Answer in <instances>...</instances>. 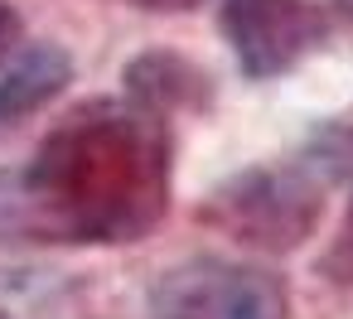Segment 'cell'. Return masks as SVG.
Masks as SVG:
<instances>
[{"instance_id":"obj_1","label":"cell","mask_w":353,"mask_h":319,"mask_svg":"<svg viewBox=\"0 0 353 319\" xmlns=\"http://www.w3.org/2000/svg\"><path fill=\"white\" fill-rule=\"evenodd\" d=\"M165 150L131 116H73L44 141L30 169V198L78 242H117L141 232L160 208Z\"/></svg>"},{"instance_id":"obj_2","label":"cell","mask_w":353,"mask_h":319,"mask_svg":"<svg viewBox=\"0 0 353 319\" xmlns=\"http://www.w3.org/2000/svg\"><path fill=\"white\" fill-rule=\"evenodd\" d=\"M285 285L228 261H189L155 285V319H285Z\"/></svg>"},{"instance_id":"obj_3","label":"cell","mask_w":353,"mask_h":319,"mask_svg":"<svg viewBox=\"0 0 353 319\" xmlns=\"http://www.w3.org/2000/svg\"><path fill=\"white\" fill-rule=\"evenodd\" d=\"M223 30L232 39L237 63L252 78L290 68L319 34V15L310 0H228Z\"/></svg>"},{"instance_id":"obj_4","label":"cell","mask_w":353,"mask_h":319,"mask_svg":"<svg viewBox=\"0 0 353 319\" xmlns=\"http://www.w3.org/2000/svg\"><path fill=\"white\" fill-rule=\"evenodd\" d=\"M73 78V63L63 49L44 44L34 54H25L10 78L0 83V121H15V116H30L34 107H44L54 92H63V83Z\"/></svg>"},{"instance_id":"obj_5","label":"cell","mask_w":353,"mask_h":319,"mask_svg":"<svg viewBox=\"0 0 353 319\" xmlns=\"http://www.w3.org/2000/svg\"><path fill=\"white\" fill-rule=\"evenodd\" d=\"M15 44H20V15L6 6V0H0V59H6Z\"/></svg>"},{"instance_id":"obj_6","label":"cell","mask_w":353,"mask_h":319,"mask_svg":"<svg viewBox=\"0 0 353 319\" xmlns=\"http://www.w3.org/2000/svg\"><path fill=\"white\" fill-rule=\"evenodd\" d=\"M141 6H150V10H189L194 0H141Z\"/></svg>"}]
</instances>
